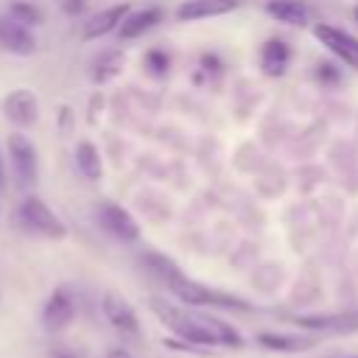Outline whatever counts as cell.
Here are the masks:
<instances>
[{
  "mask_svg": "<svg viewBox=\"0 0 358 358\" xmlns=\"http://www.w3.org/2000/svg\"><path fill=\"white\" fill-rule=\"evenodd\" d=\"M257 344L271 352H299V350H310L316 344V338L291 336V333H257Z\"/></svg>",
  "mask_w": 358,
  "mask_h": 358,
  "instance_id": "15",
  "label": "cell"
},
{
  "mask_svg": "<svg viewBox=\"0 0 358 358\" xmlns=\"http://www.w3.org/2000/svg\"><path fill=\"white\" fill-rule=\"evenodd\" d=\"M17 221H20L28 232L42 235V238H50V241H62V238L67 235L64 221H62V218L48 207V201L39 199V196H25V199L20 201V207H17Z\"/></svg>",
  "mask_w": 358,
  "mask_h": 358,
  "instance_id": "4",
  "label": "cell"
},
{
  "mask_svg": "<svg viewBox=\"0 0 358 358\" xmlns=\"http://www.w3.org/2000/svg\"><path fill=\"white\" fill-rule=\"evenodd\" d=\"M201 67L210 70V73H218V70H221V62H218L213 53H207V56H201Z\"/></svg>",
  "mask_w": 358,
  "mask_h": 358,
  "instance_id": "24",
  "label": "cell"
},
{
  "mask_svg": "<svg viewBox=\"0 0 358 358\" xmlns=\"http://www.w3.org/2000/svg\"><path fill=\"white\" fill-rule=\"evenodd\" d=\"M101 308H103V316L109 319V324L120 333H129L134 336L140 330V322H137V313L134 308L126 302V296H120L117 291H106L103 299H101Z\"/></svg>",
  "mask_w": 358,
  "mask_h": 358,
  "instance_id": "9",
  "label": "cell"
},
{
  "mask_svg": "<svg viewBox=\"0 0 358 358\" xmlns=\"http://www.w3.org/2000/svg\"><path fill=\"white\" fill-rule=\"evenodd\" d=\"M76 168H78L81 176L90 179V182H98V179L103 176V162H101V151H98L95 143L81 140V143L76 145Z\"/></svg>",
  "mask_w": 358,
  "mask_h": 358,
  "instance_id": "16",
  "label": "cell"
},
{
  "mask_svg": "<svg viewBox=\"0 0 358 358\" xmlns=\"http://www.w3.org/2000/svg\"><path fill=\"white\" fill-rule=\"evenodd\" d=\"M73 316H76L73 294H70L67 288H56V291L48 296L45 308H42V324H45V330L59 333V330H64V327L73 322Z\"/></svg>",
  "mask_w": 358,
  "mask_h": 358,
  "instance_id": "8",
  "label": "cell"
},
{
  "mask_svg": "<svg viewBox=\"0 0 358 358\" xmlns=\"http://www.w3.org/2000/svg\"><path fill=\"white\" fill-rule=\"evenodd\" d=\"M291 322L302 330L313 333H355L358 330V310H341V313H308V316H291Z\"/></svg>",
  "mask_w": 358,
  "mask_h": 358,
  "instance_id": "6",
  "label": "cell"
},
{
  "mask_svg": "<svg viewBox=\"0 0 358 358\" xmlns=\"http://www.w3.org/2000/svg\"><path fill=\"white\" fill-rule=\"evenodd\" d=\"M6 159L11 162L17 187H31L39 179V151L25 131L17 129L6 137Z\"/></svg>",
  "mask_w": 358,
  "mask_h": 358,
  "instance_id": "3",
  "label": "cell"
},
{
  "mask_svg": "<svg viewBox=\"0 0 358 358\" xmlns=\"http://www.w3.org/2000/svg\"><path fill=\"white\" fill-rule=\"evenodd\" d=\"M313 34H316V36L322 39V45H324L327 50H333L341 62H347L350 67H358V42H355L350 34H344V31H338V28H330V25H316Z\"/></svg>",
  "mask_w": 358,
  "mask_h": 358,
  "instance_id": "12",
  "label": "cell"
},
{
  "mask_svg": "<svg viewBox=\"0 0 358 358\" xmlns=\"http://www.w3.org/2000/svg\"><path fill=\"white\" fill-rule=\"evenodd\" d=\"M6 17H11L14 22H20V25H25V28L42 25V11H39V6H34L31 0H11L8 8H6Z\"/></svg>",
  "mask_w": 358,
  "mask_h": 358,
  "instance_id": "19",
  "label": "cell"
},
{
  "mask_svg": "<svg viewBox=\"0 0 358 358\" xmlns=\"http://www.w3.org/2000/svg\"><path fill=\"white\" fill-rule=\"evenodd\" d=\"M0 48L14 56H31L36 50V36L31 28L14 22L11 17H0Z\"/></svg>",
  "mask_w": 358,
  "mask_h": 358,
  "instance_id": "10",
  "label": "cell"
},
{
  "mask_svg": "<svg viewBox=\"0 0 358 358\" xmlns=\"http://www.w3.org/2000/svg\"><path fill=\"white\" fill-rule=\"evenodd\" d=\"M159 20H162V11H159L157 6H148V8H140V11H129V14L120 20L117 34H120V39H137V36H143L145 31H151Z\"/></svg>",
  "mask_w": 358,
  "mask_h": 358,
  "instance_id": "14",
  "label": "cell"
},
{
  "mask_svg": "<svg viewBox=\"0 0 358 358\" xmlns=\"http://www.w3.org/2000/svg\"><path fill=\"white\" fill-rule=\"evenodd\" d=\"M129 11H131L129 3H115V6H109V8L98 11V14H92V17L84 22V28H81V39H84V42H92V39H101V36L117 31L120 20H123Z\"/></svg>",
  "mask_w": 358,
  "mask_h": 358,
  "instance_id": "11",
  "label": "cell"
},
{
  "mask_svg": "<svg viewBox=\"0 0 358 358\" xmlns=\"http://www.w3.org/2000/svg\"><path fill=\"white\" fill-rule=\"evenodd\" d=\"M352 14H355V20H358V6H355V11H352Z\"/></svg>",
  "mask_w": 358,
  "mask_h": 358,
  "instance_id": "28",
  "label": "cell"
},
{
  "mask_svg": "<svg viewBox=\"0 0 358 358\" xmlns=\"http://www.w3.org/2000/svg\"><path fill=\"white\" fill-rule=\"evenodd\" d=\"M266 11L280 20V22H291V25H308V8L299 0H271L266 6Z\"/></svg>",
  "mask_w": 358,
  "mask_h": 358,
  "instance_id": "18",
  "label": "cell"
},
{
  "mask_svg": "<svg viewBox=\"0 0 358 358\" xmlns=\"http://www.w3.org/2000/svg\"><path fill=\"white\" fill-rule=\"evenodd\" d=\"M106 358H134L129 350H123V347H115V350H109L106 352Z\"/></svg>",
  "mask_w": 358,
  "mask_h": 358,
  "instance_id": "25",
  "label": "cell"
},
{
  "mask_svg": "<svg viewBox=\"0 0 358 358\" xmlns=\"http://www.w3.org/2000/svg\"><path fill=\"white\" fill-rule=\"evenodd\" d=\"M260 59H263V73L266 76H282L285 67H288V59H291V48L282 39H268L260 50Z\"/></svg>",
  "mask_w": 358,
  "mask_h": 358,
  "instance_id": "17",
  "label": "cell"
},
{
  "mask_svg": "<svg viewBox=\"0 0 358 358\" xmlns=\"http://www.w3.org/2000/svg\"><path fill=\"white\" fill-rule=\"evenodd\" d=\"M151 310L159 316V322L185 344L190 347H215V344H224V347H241V333L210 316V313H201V310H193V308H182V305H173V302H165V299H148Z\"/></svg>",
  "mask_w": 358,
  "mask_h": 358,
  "instance_id": "1",
  "label": "cell"
},
{
  "mask_svg": "<svg viewBox=\"0 0 358 358\" xmlns=\"http://www.w3.org/2000/svg\"><path fill=\"white\" fill-rule=\"evenodd\" d=\"M143 266H145L154 277H159L162 282H168L171 277H176V274H179V266H176L171 257L159 255V252H145V255H143Z\"/></svg>",
  "mask_w": 358,
  "mask_h": 358,
  "instance_id": "21",
  "label": "cell"
},
{
  "mask_svg": "<svg viewBox=\"0 0 358 358\" xmlns=\"http://www.w3.org/2000/svg\"><path fill=\"white\" fill-rule=\"evenodd\" d=\"M319 78L324 84H336L338 81V70H333V64H319Z\"/></svg>",
  "mask_w": 358,
  "mask_h": 358,
  "instance_id": "23",
  "label": "cell"
},
{
  "mask_svg": "<svg viewBox=\"0 0 358 358\" xmlns=\"http://www.w3.org/2000/svg\"><path fill=\"white\" fill-rule=\"evenodd\" d=\"M350 358H358V355H350Z\"/></svg>",
  "mask_w": 358,
  "mask_h": 358,
  "instance_id": "29",
  "label": "cell"
},
{
  "mask_svg": "<svg viewBox=\"0 0 358 358\" xmlns=\"http://www.w3.org/2000/svg\"><path fill=\"white\" fill-rule=\"evenodd\" d=\"M168 291L187 308H232V310H249L252 305L232 296V294H224V291H215L210 285H201L190 277H185L182 271L176 277H171L168 282Z\"/></svg>",
  "mask_w": 358,
  "mask_h": 358,
  "instance_id": "2",
  "label": "cell"
},
{
  "mask_svg": "<svg viewBox=\"0 0 358 358\" xmlns=\"http://www.w3.org/2000/svg\"><path fill=\"white\" fill-rule=\"evenodd\" d=\"M6 185V154H3V148H0V187Z\"/></svg>",
  "mask_w": 358,
  "mask_h": 358,
  "instance_id": "26",
  "label": "cell"
},
{
  "mask_svg": "<svg viewBox=\"0 0 358 358\" xmlns=\"http://www.w3.org/2000/svg\"><path fill=\"white\" fill-rule=\"evenodd\" d=\"M243 0H185L176 8V17L182 22H193V20H207V17H221L229 14L241 6Z\"/></svg>",
  "mask_w": 358,
  "mask_h": 358,
  "instance_id": "13",
  "label": "cell"
},
{
  "mask_svg": "<svg viewBox=\"0 0 358 358\" xmlns=\"http://www.w3.org/2000/svg\"><path fill=\"white\" fill-rule=\"evenodd\" d=\"M50 358H76V355H73V352H67V350H56Z\"/></svg>",
  "mask_w": 358,
  "mask_h": 358,
  "instance_id": "27",
  "label": "cell"
},
{
  "mask_svg": "<svg viewBox=\"0 0 358 358\" xmlns=\"http://www.w3.org/2000/svg\"><path fill=\"white\" fill-rule=\"evenodd\" d=\"M123 64H126V56H123L120 50H109V53H103V56L98 59L95 70H92L95 84H106V81H112V78L123 70Z\"/></svg>",
  "mask_w": 358,
  "mask_h": 358,
  "instance_id": "20",
  "label": "cell"
},
{
  "mask_svg": "<svg viewBox=\"0 0 358 358\" xmlns=\"http://www.w3.org/2000/svg\"><path fill=\"white\" fill-rule=\"evenodd\" d=\"M98 221H101V227H103L109 235H115L117 241L131 243V241L140 238V224L134 221V215H131L129 210H123L120 204H115V201H103V204H101Z\"/></svg>",
  "mask_w": 358,
  "mask_h": 358,
  "instance_id": "7",
  "label": "cell"
},
{
  "mask_svg": "<svg viewBox=\"0 0 358 358\" xmlns=\"http://www.w3.org/2000/svg\"><path fill=\"white\" fill-rule=\"evenodd\" d=\"M168 53L165 50H148L145 53V67H148V73H154V76H162L165 70H168Z\"/></svg>",
  "mask_w": 358,
  "mask_h": 358,
  "instance_id": "22",
  "label": "cell"
},
{
  "mask_svg": "<svg viewBox=\"0 0 358 358\" xmlns=\"http://www.w3.org/2000/svg\"><path fill=\"white\" fill-rule=\"evenodd\" d=\"M3 115H6V120L11 126H17L22 131V129L36 123V117H39V98L31 90L17 87V90H11L3 98Z\"/></svg>",
  "mask_w": 358,
  "mask_h": 358,
  "instance_id": "5",
  "label": "cell"
}]
</instances>
